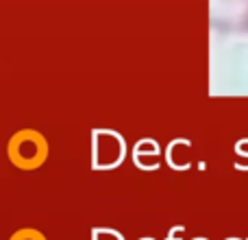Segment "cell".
I'll return each mask as SVG.
<instances>
[{
  "label": "cell",
  "instance_id": "6da1fadb",
  "mask_svg": "<svg viewBox=\"0 0 248 240\" xmlns=\"http://www.w3.org/2000/svg\"><path fill=\"white\" fill-rule=\"evenodd\" d=\"M11 240H44V236L37 234V232H33V229H24V232L16 234Z\"/></svg>",
  "mask_w": 248,
  "mask_h": 240
}]
</instances>
